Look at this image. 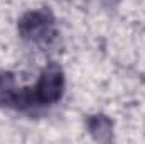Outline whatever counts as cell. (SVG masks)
<instances>
[{"label": "cell", "mask_w": 145, "mask_h": 144, "mask_svg": "<svg viewBox=\"0 0 145 144\" xmlns=\"http://www.w3.org/2000/svg\"><path fill=\"white\" fill-rule=\"evenodd\" d=\"M19 36L32 44H49L56 37L54 15L47 9L25 12L17 24Z\"/></svg>", "instance_id": "cell-1"}, {"label": "cell", "mask_w": 145, "mask_h": 144, "mask_svg": "<svg viewBox=\"0 0 145 144\" xmlns=\"http://www.w3.org/2000/svg\"><path fill=\"white\" fill-rule=\"evenodd\" d=\"M64 92V73L59 65L51 63L40 75L37 83L32 87L36 105H52L61 100Z\"/></svg>", "instance_id": "cell-2"}, {"label": "cell", "mask_w": 145, "mask_h": 144, "mask_svg": "<svg viewBox=\"0 0 145 144\" xmlns=\"http://www.w3.org/2000/svg\"><path fill=\"white\" fill-rule=\"evenodd\" d=\"M20 88L15 83L14 75L8 71H0V105L15 108Z\"/></svg>", "instance_id": "cell-3"}, {"label": "cell", "mask_w": 145, "mask_h": 144, "mask_svg": "<svg viewBox=\"0 0 145 144\" xmlns=\"http://www.w3.org/2000/svg\"><path fill=\"white\" fill-rule=\"evenodd\" d=\"M88 131L89 134L96 139V141H105L108 143L113 134V122L110 120L106 115H91L86 120Z\"/></svg>", "instance_id": "cell-4"}]
</instances>
